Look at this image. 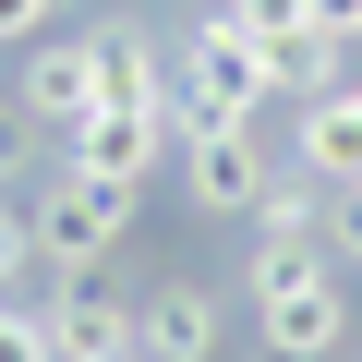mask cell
Returning a JSON list of instances; mask_svg holds the SVG:
<instances>
[{
    "mask_svg": "<svg viewBox=\"0 0 362 362\" xmlns=\"http://www.w3.org/2000/svg\"><path fill=\"white\" fill-rule=\"evenodd\" d=\"M254 338L278 362H338L350 350V266L338 242H254Z\"/></svg>",
    "mask_w": 362,
    "mask_h": 362,
    "instance_id": "1",
    "label": "cell"
},
{
    "mask_svg": "<svg viewBox=\"0 0 362 362\" xmlns=\"http://www.w3.org/2000/svg\"><path fill=\"white\" fill-rule=\"evenodd\" d=\"M278 85H266V49L242 37V13L218 0V13L181 37V73H169V121L181 133H218V121H254Z\"/></svg>",
    "mask_w": 362,
    "mask_h": 362,
    "instance_id": "2",
    "label": "cell"
},
{
    "mask_svg": "<svg viewBox=\"0 0 362 362\" xmlns=\"http://www.w3.org/2000/svg\"><path fill=\"white\" fill-rule=\"evenodd\" d=\"M25 218H37V266L97 278V266L121 254V230H133V194H121V181H85V169H49Z\"/></svg>",
    "mask_w": 362,
    "mask_h": 362,
    "instance_id": "3",
    "label": "cell"
},
{
    "mask_svg": "<svg viewBox=\"0 0 362 362\" xmlns=\"http://www.w3.org/2000/svg\"><path fill=\"white\" fill-rule=\"evenodd\" d=\"M37 314H49V362H145V314H133V290L61 278Z\"/></svg>",
    "mask_w": 362,
    "mask_h": 362,
    "instance_id": "4",
    "label": "cell"
},
{
    "mask_svg": "<svg viewBox=\"0 0 362 362\" xmlns=\"http://www.w3.org/2000/svg\"><path fill=\"white\" fill-rule=\"evenodd\" d=\"M181 157V206H206V218H254V194H266V145H254V121H218V133H181L169 145Z\"/></svg>",
    "mask_w": 362,
    "mask_h": 362,
    "instance_id": "5",
    "label": "cell"
},
{
    "mask_svg": "<svg viewBox=\"0 0 362 362\" xmlns=\"http://www.w3.org/2000/svg\"><path fill=\"white\" fill-rule=\"evenodd\" d=\"M157 145H181V121H169V109H97L85 133H61V169L145 194V181H157Z\"/></svg>",
    "mask_w": 362,
    "mask_h": 362,
    "instance_id": "6",
    "label": "cell"
},
{
    "mask_svg": "<svg viewBox=\"0 0 362 362\" xmlns=\"http://www.w3.org/2000/svg\"><path fill=\"white\" fill-rule=\"evenodd\" d=\"M13 97H25V121H37V133H85V121H97V97H109V85H97V37H37V49H25V73H13Z\"/></svg>",
    "mask_w": 362,
    "mask_h": 362,
    "instance_id": "7",
    "label": "cell"
},
{
    "mask_svg": "<svg viewBox=\"0 0 362 362\" xmlns=\"http://www.w3.org/2000/svg\"><path fill=\"white\" fill-rule=\"evenodd\" d=\"M133 314H145V362H218V350H230V302H218V278H157Z\"/></svg>",
    "mask_w": 362,
    "mask_h": 362,
    "instance_id": "8",
    "label": "cell"
},
{
    "mask_svg": "<svg viewBox=\"0 0 362 362\" xmlns=\"http://www.w3.org/2000/svg\"><path fill=\"white\" fill-rule=\"evenodd\" d=\"M290 157H302L314 181H362V85H326V97H302V133H290Z\"/></svg>",
    "mask_w": 362,
    "mask_h": 362,
    "instance_id": "9",
    "label": "cell"
},
{
    "mask_svg": "<svg viewBox=\"0 0 362 362\" xmlns=\"http://www.w3.org/2000/svg\"><path fill=\"white\" fill-rule=\"evenodd\" d=\"M326 206H338V181H314L290 157V169H266V194H254V242H326Z\"/></svg>",
    "mask_w": 362,
    "mask_h": 362,
    "instance_id": "10",
    "label": "cell"
},
{
    "mask_svg": "<svg viewBox=\"0 0 362 362\" xmlns=\"http://www.w3.org/2000/svg\"><path fill=\"white\" fill-rule=\"evenodd\" d=\"M25 278H37V218H25V194H0V302Z\"/></svg>",
    "mask_w": 362,
    "mask_h": 362,
    "instance_id": "11",
    "label": "cell"
},
{
    "mask_svg": "<svg viewBox=\"0 0 362 362\" xmlns=\"http://www.w3.org/2000/svg\"><path fill=\"white\" fill-rule=\"evenodd\" d=\"M25 157H37V121H25V97H13V85H0V194L25 181Z\"/></svg>",
    "mask_w": 362,
    "mask_h": 362,
    "instance_id": "12",
    "label": "cell"
},
{
    "mask_svg": "<svg viewBox=\"0 0 362 362\" xmlns=\"http://www.w3.org/2000/svg\"><path fill=\"white\" fill-rule=\"evenodd\" d=\"M0 362H49V314L37 302H0Z\"/></svg>",
    "mask_w": 362,
    "mask_h": 362,
    "instance_id": "13",
    "label": "cell"
},
{
    "mask_svg": "<svg viewBox=\"0 0 362 362\" xmlns=\"http://www.w3.org/2000/svg\"><path fill=\"white\" fill-rule=\"evenodd\" d=\"M37 37H61V0H0V49H37Z\"/></svg>",
    "mask_w": 362,
    "mask_h": 362,
    "instance_id": "14",
    "label": "cell"
},
{
    "mask_svg": "<svg viewBox=\"0 0 362 362\" xmlns=\"http://www.w3.org/2000/svg\"><path fill=\"white\" fill-rule=\"evenodd\" d=\"M326 242H338V266H362V181H338V206H326Z\"/></svg>",
    "mask_w": 362,
    "mask_h": 362,
    "instance_id": "15",
    "label": "cell"
},
{
    "mask_svg": "<svg viewBox=\"0 0 362 362\" xmlns=\"http://www.w3.org/2000/svg\"><path fill=\"white\" fill-rule=\"evenodd\" d=\"M350 49H362V13H350Z\"/></svg>",
    "mask_w": 362,
    "mask_h": 362,
    "instance_id": "16",
    "label": "cell"
}]
</instances>
